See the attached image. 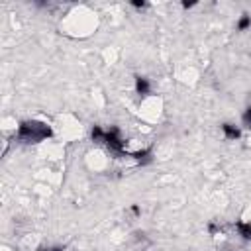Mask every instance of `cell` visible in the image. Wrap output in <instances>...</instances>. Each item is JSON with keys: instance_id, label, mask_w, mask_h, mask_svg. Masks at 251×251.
Here are the masks:
<instances>
[{"instance_id": "cell-1", "label": "cell", "mask_w": 251, "mask_h": 251, "mask_svg": "<svg viewBox=\"0 0 251 251\" xmlns=\"http://www.w3.org/2000/svg\"><path fill=\"white\" fill-rule=\"evenodd\" d=\"M96 25H98L96 16L92 12L80 10V12H75V14L67 16L65 22L61 24V29L65 33L73 35V37H86L96 29Z\"/></svg>"}, {"instance_id": "cell-2", "label": "cell", "mask_w": 251, "mask_h": 251, "mask_svg": "<svg viewBox=\"0 0 251 251\" xmlns=\"http://www.w3.org/2000/svg\"><path fill=\"white\" fill-rule=\"evenodd\" d=\"M53 135V127L47 122H39V120H25L20 122L16 137L24 143H41L47 141Z\"/></svg>"}, {"instance_id": "cell-3", "label": "cell", "mask_w": 251, "mask_h": 251, "mask_svg": "<svg viewBox=\"0 0 251 251\" xmlns=\"http://www.w3.org/2000/svg\"><path fill=\"white\" fill-rule=\"evenodd\" d=\"M163 114V100L157 96V94H151L147 98H141V104H139V116L149 122V124H155Z\"/></svg>"}, {"instance_id": "cell-4", "label": "cell", "mask_w": 251, "mask_h": 251, "mask_svg": "<svg viewBox=\"0 0 251 251\" xmlns=\"http://www.w3.org/2000/svg\"><path fill=\"white\" fill-rule=\"evenodd\" d=\"M84 161H86L88 169H90V171H94V173H100V171L108 169V165H110V157H108V155H106L102 149H94V151H88Z\"/></svg>"}, {"instance_id": "cell-5", "label": "cell", "mask_w": 251, "mask_h": 251, "mask_svg": "<svg viewBox=\"0 0 251 251\" xmlns=\"http://www.w3.org/2000/svg\"><path fill=\"white\" fill-rule=\"evenodd\" d=\"M222 133H224V137H226V139L235 141V139H239V137H241V127H239V126H235V124L226 122V124H222Z\"/></svg>"}, {"instance_id": "cell-6", "label": "cell", "mask_w": 251, "mask_h": 251, "mask_svg": "<svg viewBox=\"0 0 251 251\" xmlns=\"http://www.w3.org/2000/svg\"><path fill=\"white\" fill-rule=\"evenodd\" d=\"M135 92H137L141 98L151 96V82H149L145 76H135Z\"/></svg>"}, {"instance_id": "cell-7", "label": "cell", "mask_w": 251, "mask_h": 251, "mask_svg": "<svg viewBox=\"0 0 251 251\" xmlns=\"http://www.w3.org/2000/svg\"><path fill=\"white\" fill-rule=\"evenodd\" d=\"M235 229H237V233H239L241 239L251 241V224H249V222H245V220H237V222H235Z\"/></svg>"}, {"instance_id": "cell-8", "label": "cell", "mask_w": 251, "mask_h": 251, "mask_svg": "<svg viewBox=\"0 0 251 251\" xmlns=\"http://www.w3.org/2000/svg\"><path fill=\"white\" fill-rule=\"evenodd\" d=\"M90 139H92L94 143L104 145V139H106V129H104V127H100V126H94V127L90 129Z\"/></svg>"}, {"instance_id": "cell-9", "label": "cell", "mask_w": 251, "mask_h": 251, "mask_svg": "<svg viewBox=\"0 0 251 251\" xmlns=\"http://www.w3.org/2000/svg\"><path fill=\"white\" fill-rule=\"evenodd\" d=\"M251 27V16L249 14H241V18L237 20V24H235V29L237 31H245V29H249Z\"/></svg>"}, {"instance_id": "cell-10", "label": "cell", "mask_w": 251, "mask_h": 251, "mask_svg": "<svg viewBox=\"0 0 251 251\" xmlns=\"http://www.w3.org/2000/svg\"><path fill=\"white\" fill-rule=\"evenodd\" d=\"M239 220H245V222H249L251 224V204L249 206H245V210H243V214H241V218Z\"/></svg>"}, {"instance_id": "cell-11", "label": "cell", "mask_w": 251, "mask_h": 251, "mask_svg": "<svg viewBox=\"0 0 251 251\" xmlns=\"http://www.w3.org/2000/svg\"><path fill=\"white\" fill-rule=\"evenodd\" d=\"M131 6H133V8H137V10H143V8L147 6V2H143V0H141V2H139V0H133V2H131Z\"/></svg>"}, {"instance_id": "cell-12", "label": "cell", "mask_w": 251, "mask_h": 251, "mask_svg": "<svg viewBox=\"0 0 251 251\" xmlns=\"http://www.w3.org/2000/svg\"><path fill=\"white\" fill-rule=\"evenodd\" d=\"M129 212H131L133 216H141V210H139V206H137V204H133V206H129Z\"/></svg>"}, {"instance_id": "cell-13", "label": "cell", "mask_w": 251, "mask_h": 251, "mask_svg": "<svg viewBox=\"0 0 251 251\" xmlns=\"http://www.w3.org/2000/svg\"><path fill=\"white\" fill-rule=\"evenodd\" d=\"M196 6V2H182V8L184 10H188V8H194Z\"/></svg>"}, {"instance_id": "cell-14", "label": "cell", "mask_w": 251, "mask_h": 251, "mask_svg": "<svg viewBox=\"0 0 251 251\" xmlns=\"http://www.w3.org/2000/svg\"><path fill=\"white\" fill-rule=\"evenodd\" d=\"M249 106H251V100H249Z\"/></svg>"}]
</instances>
